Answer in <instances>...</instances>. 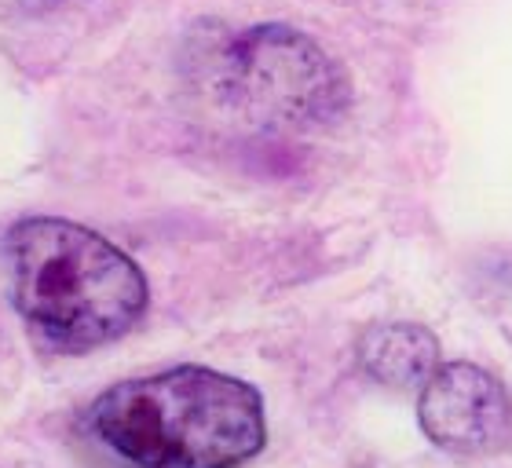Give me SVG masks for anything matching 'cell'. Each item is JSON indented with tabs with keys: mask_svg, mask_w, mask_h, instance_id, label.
<instances>
[{
	"mask_svg": "<svg viewBox=\"0 0 512 468\" xmlns=\"http://www.w3.org/2000/svg\"><path fill=\"white\" fill-rule=\"evenodd\" d=\"M417 425L447 454L491 458L512 443V399L476 362H439L417 388Z\"/></svg>",
	"mask_w": 512,
	"mask_h": 468,
	"instance_id": "obj_4",
	"label": "cell"
},
{
	"mask_svg": "<svg viewBox=\"0 0 512 468\" xmlns=\"http://www.w3.org/2000/svg\"><path fill=\"white\" fill-rule=\"evenodd\" d=\"M15 311L63 351L125 337L150 304L147 278L125 249L63 216H26L4 238Z\"/></svg>",
	"mask_w": 512,
	"mask_h": 468,
	"instance_id": "obj_2",
	"label": "cell"
},
{
	"mask_svg": "<svg viewBox=\"0 0 512 468\" xmlns=\"http://www.w3.org/2000/svg\"><path fill=\"white\" fill-rule=\"evenodd\" d=\"M88 432L128 468H238L264 450L267 417L242 377L172 366L107 388Z\"/></svg>",
	"mask_w": 512,
	"mask_h": 468,
	"instance_id": "obj_1",
	"label": "cell"
},
{
	"mask_svg": "<svg viewBox=\"0 0 512 468\" xmlns=\"http://www.w3.org/2000/svg\"><path fill=\"white\" fill-rule=\"evenodd\" d=\"M63 4H77V0H0V11L11 15H41V11H55Z\"/></svg>",
	"mask_w": 512,
	"mask_h": 468,
	"instance_id": "obj_6",
	"label": "cell"
},
{
	"mask_svg": "<svg viewBox=\"0 0 512 468\" xmlns=\"http://www.w3.org/2000/svg\"><path fill=\"white\" fill-rule=\"evenodd\" d=\"M227 99L264 125H322L348 103V85L319 44L289 26H256L224 55Z\"/></svg>",
	"mask_w": 512,
	"mask_h": 468,
	"instance_id": "obj_3",
	"label": "cell"
},
{
	"mask_svg": "<svg viewBox=\"0 0 512 468\" xmlns=\"http://www.w3.org/2000/svg\"><path fill=\"white\" fill-rule=\"evenodd\" d=\"M359 366L384 388H421L439 366V341L417 322H381L359 337Z\"/></svg>",
	"mask_w": 512,
	"mask_h": 468,
	"instance_id": "obj_5",
	"label": "cell"
}]
</instances>
